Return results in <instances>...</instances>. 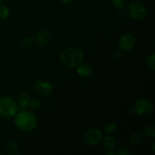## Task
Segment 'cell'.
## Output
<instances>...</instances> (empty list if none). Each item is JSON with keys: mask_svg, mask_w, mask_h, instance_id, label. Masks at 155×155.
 Masks as SVG:
<instances>
[{"mask_svg": "<svg viewBox=\"0 0 155 155\" xmlns=\"http://www.w3.org/2000/svg\"><path fill=\"white\" fill-rule=\"evenodd\" d=\"M34 41L35 40L33 38L27 36V37H24L22 39V43L25 47H31L34 43Z\"/></svg>", "mask_w": 155, "mask_h": 155, "instance_id": "19", "label": "cell"}, {"mask_svg": "<svg viewBox=\"0 0 155 155\" xmlns=\"http://www.w3.org/2000/svg\"><path fill=\"white\" fill-rule=\"evenodd\" d=\"M145 133L148 136L151 138H154L155 136V127L154 125H150L145 129Z\"/></svg>", "mask_w": 155, "mask_h": 155, "instance_id": "20", "label": "cell"}, {"mask_svg": "<svg viewBox=\"0 0 155 155\" xmlns=\"http://www.w3.org/2000/svg\"><path fill=\"white\" fill-rule=\"evenodd\" d=\"M15 124L21 131L29 133L36 128L37 120L33 113L24 110L15 115Z\"/></svg>", "mask_w": 155, "mask_h": 155, "instance_id": "1", "label": "cell"}, {"mask_svg": "<svg viewBox=\"0 0 155 155\" xmlns=\"http://www.w3.org/2000/svg\"><path fill=\"white\" fill-rule=\"evenodd\" d=\"M35 90L42 96H49L53 92V86L46 81H38L34 85Z\"/></svg>", "mask_w": 155, "mask_h": 155, "instance_id": "8", "label": "cell"}, {"mask_svg": "<svg viewBox=\"0 0 155 155\" xmlns=\"http://www.w3.org/2000/svg\"><path fill=\"white\" fill-rule=\"evenodd\" d=\"M114 58L116 59H120L121 57V54L118 52V51H117V52L114 53Z\"/></svg>", "mask_w": 155, "mask_h": 155, "instance_id": "23", "label": "cell"}, {"mask_svg": "<svg viewBox=\"0 0 155 155\" xmlns=\"http://www.w3.org/2000/svg\"><path fill=\"white\" fill-rule=\"evenodd\" d=\"M101 139H102L101 132L97 128L89 129L84 134L85 142L91 145H95L98 144Z\"/></svg>", "mask_w": 155, "mask_h": 155, "instance_id": "6", "label": "cell"}, {"mask_svg": "<svg viewBox=\"0 0 155 155\" xmlns=\"http://www.w3.org/2000/svg\"><path fill=\"white\" fill-rule=\"evenodd\" d=\"M153 103L148 98H142L135 102L134 107L132 110V112L140 115H148L153 111Z\"/></svg>", "mask_w": 155, "mask_h": 155, "instance_id": "5", "label": "cell"}, {"mask_svg": "<svg viewBox=\"0 0 155 155\" xmlns=\"http://www.w3.org/2000/svg\"><path fill=\"white\" fill-rule=\"evenodd\" d=\"M115 154H120V155H127V154H130V151H129L128 148L125 146H122L120 147V148H118L117 151Z\"/></svg>", "mask_w": 155, "mask_h": 155, "instance_id": "22", "label": "cell"}, {"mask_svg": "<svg viewBox=\"0 0 155 155\" xmlns=\"http://www.w3.org/2000/svg\"><path fill=\"white\" fill-rule=\"evenodd\" d=\"M50 38H51V35L49 32L46 30H42L40 33H38L35 40L38 45L42 46V45H46L49 42Z\"/></svg>", "mask_w": 155, "mask_h": 155, "instance_id": "10", "label": "cell"}, {"mask_svg": "<svg viewBox=\"0 0 155 155\" xmlns=\"http://www.w3.org/2000/svg\"><path fill=\"white\" fill-rule=\"evenodd\" d=\"M60 58L65 65L74 68L82 64L84 56L80 48L71 46L61 51Z\"/></svg>", "mask_w": 155, "mask_h": 155, "instance_id": "2", "label": "cell"}, {"mask_svg": "<svg viewBox=\"0 0 155 155\" xmlns=\"http://www.w3.org/2000/svg\"><path fill=\"white\" fill-rule=\"evenodd\" d=\"M128 15L135 20H142L146 17V7L139 2H133L127 8Z\"/></svg>", "mask_w": 155, "mask_h": 155, "instance_id": "4", "label": "cell"}, {"mask_svg": "<svg viewBox=\"0 0 155 155\" xmlns=\"http://www.w3.org/2000/svg\"><path fill=\"white\" fill-rule=\"evenodd\" d=\"M114 7L117 9H122L124 10L127 5V0H112Z\"/></svg>", "mask_w": 155, "mask_h": 155, "instance_id": "17", "label": "cell"}, {"mask_svg": "<svg viewBox=\"0 0 155 155\" xmlns=\"http://www.w3.org/2000/svg\"><path fill=\"white\" fill-rule=\"evenodd\" d=\"M9 15V10L4 5H0V19L5 20Z\"/></svg>", "mask_w": 155, "mask_h": 155, "instance_id": "15", "label": "cell"}, {"mask_svg": "<svg viewBox=\"0 0 155 155\" xmlns=\"http://www.w3.org/2000/svg\"><path fill=\"white\" fill-rule=\"evenodd\" d=\"M152 150H153V152H154V143L152 145Z\"/></svg>", "mask_w": 155, "mask_h": 155, "instance_id": "25", "label": "cell"}, {"mask_svg": "<svg viewBox=\"0 0 155 155\" xmlns=\"http://www.w3.org/2000/svg\"><path fill=\"white\" fill-rule=\"evenodd\" d=\"M102 147L105 151H112L116 148V141L111 136H106L103 139Z\"/></svg>", "mask_w": 155, "mask_h": 155, "instance_id": "11", "label": "cell"}, {"mask_svg": "<svg viewBox=\"0 0 155 155\" xmlns=\"http://www.w3.org/2000/svg\"><path fill=\"white\" fill-rule=\"evenodd\" d=\"M18 104L13 98L8 96L0 98V116L5 118L15 117L18 112Z\"/></svg>", "mask_w": 155, "mask_h": 155, "instance_id": "3", "label": "cell"}, {"mask_svg": "<svg viewBox=\"0 0 155 155\" xmlns=\"http://www.w3.org/2000/svg\"><path fill=\"white\" fill-rule=\"evenodd\" d=\"M148 66L151 71H154L155 69V54H152L151 56H149L147 61Z\"/></svg>", "mask_w": 155, "mask_h": 155, "instance_id": "18", "label": "cell"}, {"mask_svg": "<svg viewBox=\"0 0 155 155\" xmlns=\"http://www.w3.org/2000/svg\"><path fill=\"white\" fill-rule=\"evenodd\" d=\"M62 2H63L64 3H65V4H70L71 2H72L74 0H61Z\"/></svg>", "mask_w": 155, "mask_h": 155, "instance_id": "24", "label": "cell"}, {"mask_svg": "<svg viewBox=\"0 0 155 155\" xmlns=\"http://www.w3.org/2000/svg\"><path fill=\"white\" fill-rule=\"evenodd\" d=\"M142 140H143V136H142V133H139V132H136L130 136V142L131 145H139L142 142Z\"/></svg>", "mask_w": 155, "mask_h": 155, "instance_id": "13", "label": "cell"}, {"mask_svg": "<svg viewBox=\"0 0 155 155\" xmlns=\"http://www.w3.org/2000/svg\"><path fill=\"white\" fill-rule=\"evenodd\" d=\"M92 68L89 64H80L77 69V73L80 76L83 77H88L92 75Z\"/></svg>", "mask_w": 155, "mask_h": 155, "instance_id": "12", "label": "cell"}, {"mask_svg": "<svg viewBox=\"0 0 155 155\" xmlns=\"http://www.w3.org/2000/svg\"><path fill=\"white\" fill-rule=\"evenodd\" d=\"M6 150L9 154H18V147L17 142L11 141L6 145Z\"/></svg>", "mask_w": 155, "mask_h": 155, "instance_id": "14", "label": "cell"}, {"mask_svg": "<svg viewBox=\"0 0 155 155\" xmlns=\"http://www.w3.org/2000/svg\"><path fill=\"white\" fill-rule=\"evenodd\" d=\"M18 99L20 109H21V110H26L28 107L31 98H30L29 93H27L26 92H21L18 95Z\"/></svg>", "mask_w": 155, "mask_h": 155, "instance_id": "9", "label": "cell"}, {"mask_svg": "<svg viewBox=\"0 0 155 155\" xmlns=\"http://www.w3.org/2000/svg\"><path fill=\"white\" fill-rule=\"evenodd\" d=\"M29 106H30L32 109H37L39 108V106H40V101H39V99H37V98L30 99Z\"/></svg>", "mask_w": 155, "mask_h": 155, "instance_id": "21", "label": "cell"}, {"mask_svg": "<svg viewBox=\"0 0 155 155\" xmlns=\"http://www.w3.org/2000/svg\"><path fill=\"white\" fill-rule=\"evenodd\" d=\"M119 45L123 51H131L136 45V38L132 33H126L120 39Z\"/></svg>", "mask_w": 155, "mask_h": 155, "instance_id": "7", "label": "cell"}, {"mask_svg": "<svg viewBox=\"0 0 155 155\" xmlns=\"http://www.w3.org/2000/svg\"><path fill=\"white\" fill-rule=\"evenodd\" d=\"M116 130L117 126L114 124H112V123L107 124L104 128V132L106 134H113L116 132Z\"/></svg>", "mask_w": 155, "mask_h": 155, "instance_id": "16", "label": "cell"}, {"mask_svg": "<svg viewBox=\"0 0 155 155\" xmlns=\"http://www.w3.org/2000/svg\"><path fill=\"white\" fill-rule=\"evenodd\" d=\"M2 0H0V3H1V2H2Z\"/></svg>", "mask_w": 155, "mask_h": 155, "instance_id": "26", "label": "cell"}]
</instances>
